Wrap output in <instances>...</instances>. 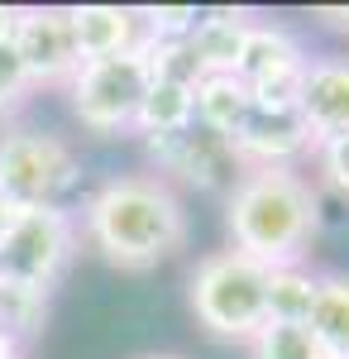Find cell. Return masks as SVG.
<instances>
[{
  "label": "cell",
  "mask_w": 349,
  "mask_h": 359,
  "mask_svg": "<svg viewBox=\"0 0 349 359\" xmlns=\"http://www.w3.org/2000/svg\"><path fill=\"white\" fill-rule=\"evenodd\" d=\"M81 240L120 273H144L177 259L191 235V211L158 172H115L81 201Z\"/></svg>",
  "instance_id": "6da1fadb"
},
{
  "label": "cell",
  "mask_w": 349,
  "mask_h": 359,
  "mask_svg": "<svg viewBox=\"0 0 349 359\" xmlns=\"http://www.w3.org/2000/svg\"><path fill=\"white\" fill-rule=\"evenodd\" d=\"M225 235L230 249L264 269L306 264L321 235V187L301 168H244L225 192Z\"/></svg>",
  "instance_id": "7a4b0ae2"
},
{
  "label": "cell",
  "mask_w": 349,
  "mask_h": 359,
  "mask_svg": "<svg viewBox=\"0 0 349 359\" xmlns=\"http://www.w3.org/2000/svg\"><path fill=\"white\" fill-rule=\"evenodd\" d=\"M187 306L206 335L249 345L268 326V269L230 245L211 249L187 278Z\"/></svg>",
  "instance_id": "3957f363"
},
{
  "label": "cell",
  "mask_w": 349,
  "mask_h": 359,
  "mask_svg": "<svg viewBox=\"0 0 349 359\" xmlns=\"http://www.w3.org/2000/svg\"><path fill=\"white\" fill-rule=\"evenodd\" d=\"M81 172L86 163L67 135L25 120L0 125V196L15 211L67 206V196L81 187Z\"/></svg>",
  "instance_id": "277c9868"
},
{
  "label": "cell",
  "mask_w": 349,
  "mask_h": 359,
  "mask_svg": "<svg viewBox=\"0 0 349 359\" xmlns=\"http://www.w3.org/2000/svg\"><path fill=\"white\" fill-rule=\"evenodd\" d=\"M81 245V225L67 206H29L15 211V221L0 240V283L25 287L34 297H48L62 273L72 269Z\"/></svg>",
  "instance_id": "5b68a950"
},
{
  "label": "cell",
  "mask_w": 349,
  "mask_h": 359,
  "mask_svg": "<svg viewBox=\"0 0 349 359\" xmlns=\"http://www.w3.org/2000/svg\"><path fill=\"white\" fill-rule=\"evenodd\" d=\"M144 91H149V67H144L139 48H130V53H120V57L81 62L77 77L62 86L72 120L96 139L135 135V115H139Z\"/></svg>",
  "instance_id": "8992f818"
},
{
  "label": "cell",
  "mask_w": 349,
  "mask_h": 359,
  "mask_svg": "<svg viewBox=\"0 0 349 359\" xmlns=\"http://www.w3.org/2000/svg\"><path fill=\"white\" fill-rule=\"evenodd\" d=\"M10 48L20 57L34 96L39 91H62L81 67L67 5H20L15 29H10Z\"/></svg>",
  "instance_id": "52a82bcc"
},
{
  "label": "cell",
  "mask_w": 349,
  "mask_h": 359,
  "mask_svg": "<svg viewBox=\"0 0 349 359\" xmlns=\"http://www.w3.org/2000/svg\"><path fill=\"white\" fill-rule=\"evenodd\" d=\"M149 172H158L163 182H182V187H196V192H215L225 196L235 182L244 177V163L235 154V144L225 135H211L201 125H187L182 135L167 139H149Z\"/></svg>",
  "instance_id": "ba28073f"
},
{
  "label": "cell",
  "mask_w": 349,
  "mask_h": 359,
  "mask_svg": "<svg viewBox=\"0 0 349 359\" xmlns=\"http://www.w3.org/2000/svg\"><path fill=\"white\" fill-rule=\"evenodd\" d=\"M296 115L311 144L349 135V53H316L301 67V101Z\"/></svg>",
  "instance_id": "9c48e42d"
},
{
  "label": "cell",
  "mask_w": 349,
  "mask_h": 359,
  "mask_svg": "<svg viewBox=\"0 0 349 359\" xmlns=\"http://www.w3.org/2000/svg\"><path fill=\"white\" fill-rule=\"evenodd\" d=\"M230 144L244 168H296L316 149L296 111H254V106L230 135Z\"/></svg>",
  "instance_id": "30bf717a"
},
{
  "label": "cell",
  "mask_w": 349,
  "mask_h": 359,
  "mask_svg": "<svg viewBox=\"0 0 349 359\" xmlns=\"http://www.w3.org/2000/svg\"><path fill=\"white\" fill-rule=\"evenodd\" d=\"M72 15V34H77L81 62L96 57H120L144 43V20L139 5H67Z\"/></svg>",
  "instance_id": "8fae6325"
},
{
  "label": "cell",
  "mask_w": 349,
  "mask_h": 359,
  "mask_svg": "<svg viewBox=\"0 0 349 359\" xmlns=\"http://www.w3.org/2000/svg\"><path fill=\"white\" fill-rule=\"evenodd\" d=\"M254 10L244 5H211L196 15V29H191V53L201 62V77H215V72H230L235 77V62H240V48L254 29Z\"/></svg>",
  "instance_id": "7c38bea8"
},
{
  "label": "cell",
  "mask_w": 349,
  "mask_h": 359,
  "mask_svg": "<svg viewBox=\"0 0 349 359\" xmlns=\"http://www.w3.org/2000/svg\"><path fill=\"white\" fill-rule=\"evenodd\" d=\"M306 43L296 39L287 25H278V20H254L249 29V39H244L240 48V62H235V77L244 86L264 82V77H282V72H301L306 67Z\"/></svg>",
  "instance_id": "4fadbf2b"
},
{
  "label": "cell",
  "mask_w": 349,
  "mask_h": 359,
  "mask_svg": "<svg viewBox=\"0 0 349 359\" xmlns=\"http://www.w3.org/2000/svg\"><path fill=\"white\" fill-rule=\"evenodd\" d=\"M311 340L321 345L325 359H349V273L345 269H325L316 273V297L301 321Z\"/></svg>",
  "instance_id": "5bb4252c"
},
{
  "label": "cell",
  "mask_w": 349,
  "mask_h": 359,
  "mask_svg": "<svg viewBox=\"0 0 349 359\" xmlns=\"http://www.w3.org/2000/svg\"><path fill=\"white\" fill-rule=\"evenodd\" d=\"M191 115H196L201 130L230 139L240 130V120L249 115V86L240 77H230V72L201 77V82L191 86Z\"/></svg>",
  "instance_id": "9a60e30c"
},
{
  "label": "cell",
  "mask_w": 349,
  "mask_h": 359,
  "mask_svg": "<svg viewBox=\"0 0 349 359\" xmlns=\"http://www.w3.org/2000/svg\"><path fill=\"white\" fill-rule=\"evenodd\" d=\"M187 125H196V115H191V86L153 82V77H149V91H144L139 115H135V135L149 144V139L182 135Z\"/></svg>",
  "instance_id": "2e32d148"
},
{
  "label": "cell",
  "mask_w": 349,
  "mask_h": 359,
  "mask_svg": "<svg viewBox=\"0 0 349 359\" xmlns=\"http://www.w3.org/2000/svg\"><path fill=\"white\" fill-rule=\"evenodd\" d=\"M311 297H316V269L306 264L268 269V321H306Z\"/></svg>",
  "instance_id": "e0dca14e"
},
{
  "label": "cell",
  "mask_w": 349,
  "mask_h": 359,
  "mask_svg": "<svg viewBox=\"0 0 349 359\" xmlns=\"http://www.w3.org/2000/svg\"><path fill=\"white\" fill-rule=\"evenodd\" d=\"M249 355L254 359H325L321 345L311 340V331L301 321H268L249 340Z\"/></svg>",
  "instance_id": "ac0fdd59"
},
{
  "label": "cell",
  "mask_w": 349,
  "mask_h": 359,
  "mask_svg": "<svg viewBox=\"0 0 349 359\" xmlns=\"http://www.w3.org/2000/svg\"><path fill=\"white\" fill-rule=\"evenodd\" d=\"M29 77L25 67H20V57L10 43H0V125H10V120H20V111L29 106Z\"/></svg>",
  "instance_id": "d6986e66"
},
{
  "label": "cell",
  "mask_w": 349,
  "mask_h": 359,
  "mask_svg": "<svg viewBox=\"0 0 349 359\" xmlns=\"http://www.w3.org/2000/svg\"><path fill=\"white\" fill-rule=\"evenodd\" d=\"M311 158H316V182L349 201V135H335L325 144H316Z\"/></svg>",
  "instance_id": "ffe728a7"
},
{
  "label": "cell",
  "mask_w": 349,
  "mask_h": 359,
  "mask_svg": "<svg viewBox=\"0 0 349 359\" xmlns=\"http://www.w3.org/2000/svg\"><path fill=\"white\" fill-rule=\"evenodd\" d=\"M196 5H144L139 20H144V39H191L196 29Z\"/></svg>",
  "instance_id": "44dd1931"
},
{
  "label": "cell",
  "mask_w": 349,
  "mask_h": 359,
  "mask_svg": "<svg viewBox=\"0 0 349 359\" xmlns=\"http://www.w3.org/2000/svg\"><path fill=\"white\" fill-rule=\"evenodd\" d=\"M316 20H321L325 29H335V34H349V5H321Z\"/></svg>",
  "instance_id": "7402d4cb"
},
{
  "label": "cell",
  "mask_w": 349,
  "mask_h": 359,
  "mask_svg": "<svg viewBox=\"0 0 349 359\" xmlns=\"http://www.w3.org/2000/svg\"><path fill=\"white\" fill-rule=\"evenodd\" d=\"M15 15H20V5H0V43H10V29H15Z\"/></svg>",
  "instance_id": "603a6c76"
},
{
  "label": "cell",
  "mask_w": 349,
  "mask_h": 359,
  "mask_svg": "<svg viewBox=\"0 0 349 359\" xmlns=\"http://www.w3.org/2000/svg\"><path fill=\"white\" fill-rule=\"evenodd\" d=\"M0 359H25V345L10 340V335H0Z\"/></svg>",
  "instance_id": "cb8c5ba5"
},
{
  "label": "cell",
  "mask_w": 349,
  "mask_h": 359,
  "mask_svg": "<svg viewBox=\"0 0 349 359\" xmlns=\"http://www.w3.org/2000/svg\"><path fill=\"white\" fill-rule=\"evenodd\" d=\"M10 221H15V206L0 196V240H5V230H10Z\"/></svg>",
  "instance_id": "d4e9b609"
},
{
  "label": "cell",
  "mask_w": 349,
  "mask_h": 359,
  "mask_svg": "<svg viewBox=\"0 0 349 359\" xmlns=\"http://www.w3.org/2000/svg\"><path fill=\"white\" fill-rule=\"evenodd\" d=\"M144 359H182V355H144Z\"/></svg>",
  "instance_id": "484cf974"
}]
</instances>
